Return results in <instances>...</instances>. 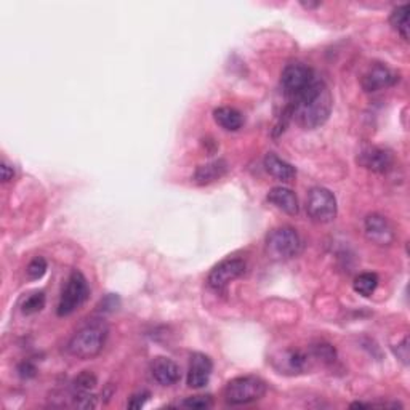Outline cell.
Segmentation results:
<instances>
[{"label":"cell","instance_id":"cell-1","mask_svg":"<svg viewBox=\"0 0 410 410\" xmlns=\"http://www.w3.org/2000/svg\"><path fill=\"white\" fill-rule=\"evenodd\" d=\"M332 95L322 79L316 81L306 89L303 93L290 100V106L287 108L290 118L304 130H314L327 122L332 113Z\"/></svg>","mask_w":410,"mask_h":410},{"label":"cell","instance_id":"cell-2","mask_svg":"<svg viewBox=\"0 0 410 410\" xmlns=\"http://www.w3.org/2000/svg\"><path fill=\"white\" fill-rule=\"evenodd\" d=\"M108 338V327L100 321L89 322L67 343V353L77 359H91L103 351Z\"/></svg>","mask_w":410,"mask_h":410},{"label":"cell","instance_id":"cell-3","mask_svg":"<svg viewBox=\"0 0 410 410\" xmlns=\"http://www.w3.org/2000/svg\"><path fill=\"white\" fill-rule=\"evenodd\" d=\"M266 255L274 261H285L295 258L303 249V241L298 232L290 226H280L269 231L265 242Z\"/></svg>","mask_w":410,"mask_h":410},{"label":"cell","instance_id":"cell-4","mask_svg":"<svg viewBox=\"0 0 410 410\" xmlns=\"http://www.w3.org/2000/svg\"><path fill=\"white\" fill-rule=\"evenodd\" d=\"M266 383L258 377L246 375L237 377L226 385L224 388V401L229 406H247L260 401L266 394Z\"/></svg>","mask_w":410,"mask_h":410},{"label":"cell","instance_id":"cell-5","mask_svg":"<svg viewBox=\"0 0 410 410\" xmlns=\"http://www.w3.org/2000/svg\"><path fill=\"white\" fill-rule=\"evenodd\" d=\"M89 284L87 279H85L84 274L81 271H72L71 276L67 278L66 287L63 289V293H61L59 303H58V309L57 313L58 316L64 317L74 313L76 309L81 308V306L85 303V300L89 298Z\"/></svg>","mask_w":410,"mask_h":410},{"label":"cell","instance_id":"cell-6","mask_svg":"<svg viewBox=\"0 0 410 410\" xmlns=\"http://www.w3.org/2000/svg\"><path fill=\"white\" fill-rule=\"evenodd\" d=\"M306 212H308V217L316 223L324 224L334 222L336 212H338L334 193L322 186H316L311 189L308 194V200H306Z\"/></svg>","mask_w":410,"mask_h":410},{"label":"cell","instance_id":"cell-7","mask_svg":"<svg viewBox=\"0 0 410 410\" xmlns=\"http://www.w3.org/2000/svg\"><path fill=\"white\" fill-rule=\"evenodd\" d=\"M317 79L316 72L303 63H290L284 67L280 76V85L289 100L297 98Z\"/></svg>","mask_w":410,"mask_h":410},{"label":"cell","instance_id":"cell-8","mask_svg":"<svg viewBox=\"0 0 410 410\" xmlns=\"http://www.w3.org/2000/svg\"><path fill=\"white\" fill-rule=\"evenodd\" d=\"M244 273H246V261L241 258H229L218 263L212 269L207 283L215 292H224L232 280L241 278Z\"/></svg>","mask_w":410,"mask_h":410},{"label":"cell","instance_id":"cell-9","mask_svg":"<svg viewBox=\"0 0 410 410\" xmlns=\"http://www.w3.org/2000/svg\"><path fill=\"white\" fill-rule=\"evenodd\" d=\"M364 231L367 239L380 247L391 246L396 239L393 224L389 223L387 217L380 215V213H370V215H367L364 222Z\"/></svg>","mask_w":410,"mask_h":410},{"label":"cell","instance_id":"cell-10","mask_svg":"<svg viewBox=\"0 0 410 410\" xmlns=\"http://www.w3.org/2000/svg\"><path fill=\"white\" fill-rule=\"evenodd\" d=\"M399 81V76L389 69L388 66L382 63L372 64L369 69L364 72L363 79H360V85H363L364 91L367 93H375L383 89L393 87V85Z\"/></svg>","mask_w":410,"mask_h":410},{"label":"cell","instance_id":"cell-11","mask_svg":"<svg viewBox=\"0 0 410 410\" xmlns=\"http://www.w3.org/2000/svg\"><path fill=\"white\" fill-rule=\"evenodd\" d=\"M273 365L279 373L285 375H298L309 367V354L300 350H285L273 358Z\"/></svg>","mask_w":410,"mask_h":410},{"label":"cell","instance_id":"cell-12","mask_svg":"<svg viewBox=\"0 0 410 410\" xmlns=\"http://www.w3.org/2000/svg\"><path fill=\"white\" fill-rule=\"evenodd\" d=\"M358 162L360 167L370 170V172L387 173L393 167L394 159L388 149L372 146V148H365L359 152Z\"/></svg>","mask_w":410,"mask_h":410},{"label":"cell","instance_id":"cell-13","mask_svg":"<svg viewBox=\"0 0 410 410\" xmlns=\"http://www.w3.org/2000/svg\"><path fill=\"white\" fill-rule=\"evenodd\" d=\"M212 370H213L212 359L202 353H194L191 356V363H189L188 387L194 389L204 388L210 380Z\"/></svg>","mask_w":410,"mask_h":410},{"label":"cell","instance_id":"cell-14","mask_svg":"<svg viewBox=\"0 0 410 410\" xmlns=\"http://www.w3.org/2000/svg\"><path fill=\"white\" fill-rule=\"evenodd\" d=\"M151 375L161 387H172L180 382V367L172 359L159 356L151 363Z\"/></svg>","mask_w":410,"mask_h":410},{"label":"cell","instance_id":"cell-15","mask_svg":"<svg viewBox=\"0 0 410 410\" xmlns=\"http://www.w3.org/2000/svg\"><path fill=\"white\" fill-rule=\"evenodd\" d=\"M268 200L271 202L274 207H278L279 210H283L287 215H298L300 205L295 193L289 188L276 186L268 193Z\"/></svg>","mask_w":410,"mask_h":410},{"label":"cell","instance_id":"cell-16","mask_svg":"<svg viewBox=\"0 0 410 410\" xmlns=\"http://www.w3.org/2000/svg\"><path fill=\"white\" fill-rule=\"evenodd\" d=\"M265 169H266V172L273 176V178H276L283 183H290L297 176L295 167L287 161H284V159H280L279 156L273 154V152H269V154L265 157Z\"/></svg>","mask_w":410,"mask_h":410},{"label":"cell","instance_id":"cell-17","mask_svg":"<svg viewBox=\"0 0 410 410\" xmlns=\"http://www.w3.org/2000/svg\"><path fill=\"white\" fill-rule=\"evenodd\" d=\"M226 172H228V164H226V161H223V159H218V161H213L205 165H199V167L195 169L193 180L200 186L210 185V183L217 181L222 178V176H224Z\"/></svg>","mask_w":410,"mask_h":410},{"label":"cell","instance_id":"cell-18","mask_svg":"<svg viewBox=\"0 0 410 410\" xmlns=\"http://www.w3.org/2000/svg\"><path fill=\"white\" fill-rule=\"evenodd\" d=\"M213 119L217 124L228 132H237L244 125V115L234 108L222 106L213 111Z\"/></svg>","mask_w":410,"mask_h":410},{"label":"cell","instance_id":"cell-19","mask_svg":"<svg viewBox=\"0 0 410 410\" xmlns=\"http://www.w3.org/2000/svg\"><path fill=\"white\" fill-rule=\"evenodd\" d=\"M409 4H404L391 11L389 16V24L394 30H397V34H399L404 40H409Z\"/></svg>","mask_w":410,"mask_h":410},{"label":"cell","instance_id":"cell-20","mask_svg":"<svg viewBox=\"0 0 410 410\" xmlns=\"http://www.w3.org/2000/svg\"><path fill=\"white\" fill-rule=\"evenodd\" d=\"M354 292L363 297H370L378 287V276L375 273H363L354 279Z\"/></svg>","mask_w":410,"mask_h":410},{"label":"cell","instance_id":"cell-21","mask_svg":"<svg viewBox=\"0 0 410 410\" xmlns=\"http://www.w3.org/2000/svg\"><path fill=\"white\" fill-rule=\"evenodd\" d=\"M96 383L98 380L93 373L89 370H84L82 373H79V375L74 378V382H72V391H74V394L90 393V391L95 389Z\"/></svg>","mask_w":410,"mask_h":410},{"label":"cell","instance_id":"cell-22","mask_svg":"<svg viewBox=\"0 0 410 410\" xmlns=\"http://www.w3.org/2000/svg\"><path fill=\"white\" fill-rule=\"evenodd\" d=\"M44 306H45V293L34 292V293H30L29 297H26V300H24L21 304V311L24 314H35L44 309Z\"/></svg>","mask_w":410,"mask_h":410},{"label":"cell","instance_id":"cell-23","mask_svg":"<svg viewBox=\"0 0 410 410\" xmlns=\"http://www.w3.org/2000/svg\"><path fill=\"white\" fill-rule=\"evenodd\" d=\"M311 356L317 360H321V363L330 364L336 359V351L330 343H324V341H319V343L311 346Z\"/></svg>","mask_w":410,"mask_h":410},{"label":"cell","instance_id":"cell-24","mask_svg":"<svg viewBox=\"0 0 410 410\" xmlns=\"http://www.w3.org/2000/svg\"><path fill=\"white\" fill-rule=\"evenodd\" d=\"M28 278L30 280H38L47 273V260L44 256H35V258L28 265Z\"/></svg>","mask_w":410,"mask_h":410},{"label":"cell","instance_id":"cell-25","mask_svg":"<svg viewBox=\"0 0 410 410\" xmlns=\"http://www.w3.org/2000/svg\"><path fill=\"white\" fill-rule=\"evenodd\" d=\"M181 406L188 409H210L213 406V401L210 396H191L186 397L181 402Z\"/></svg>","mask_w":410,"mask_h":410},{"label":"cell","instance_id":"cell-26","mask_svg":"<svg viewBox=\"0 0 410 410\" xmlns=\"http://www.w3.org/2000/svg\"><path fill=\"white\" fill-rule=\"evenodd\" d=\"M74 404L81 409H95L98 406V397L91 393L74 394Z\"/></svg>","mask_w":410,"mask_h":410},{"label":"cell","instance_id":"cell-27","mask_svg":"<svg viewBox=\"0 0 410 410\" xmlns=\"http://www.w3.org/2000/svg\"><path fill=\"white\" fill-rule=\"evenodd\" d=\"M151 394L148 391H142V393H137L130 397V401L127 402V407L128 409H142L146 402L149 401Z\"/></svg>","mask_w":410,"mask_h":410},{"label":"cell","instance_id":"cell-28","mask_svg":"<svg viewBox=\"0 0 410 410\" xmlns=\"http://www.w3.org/2000/svg\"><path fill=\"white\" fill-rule=\"evenodd\" d=\"M18 373H20L21 378H33L35 377V373H38V369H35V365L33 363H29V360H24V363L20 364L18 367Z\"/></svg>","mask_w":410,"mask_h":410},{"label":"cell","instance_id":"cell-29","mask_svg":"<svg viewBox=\"0 0 410 410\" xmlns=\"http://www.w3.org/2000/svg\"><path fill=\"white\" fill-rule=\"evenodd\" d=\"M0 170H2V181L4 183H8L15 178V170L13 167H10L8 164H2V167H0Z\"/></svg>","mask_w":410,"mask_h":410},{"label":"cell","instance_id":"cell-30","mask_svg":"<svg viewBox=\"0 0 410 410\" xmlns=\"http://www.w3.org/2000/svg\"><path fill=\"white\" fill-rule=\"evenodd\" d=\"M118 303H119V298H118V297L109 295V297H106V298L103 300V302H101V306H103L101 309H105V311H113V309L115 308V306H118Z\"/></svg>","mask_w":410,"mask_h":410},{"label":"cell","instance_id":"cell-31","mask_svg":"<svg viewBox=\"0 0 410 410\" xmlns=\"http://www.w3.org/2000/svg\"><path fill=\"white\" fill-rule=\"evenodd\" d=\"M304 8H316V7H319L321 5V2H316V4H313V2H308V4H302Z\"/></svg>","mask_w":410,"mask_h":410}]
</instances>
